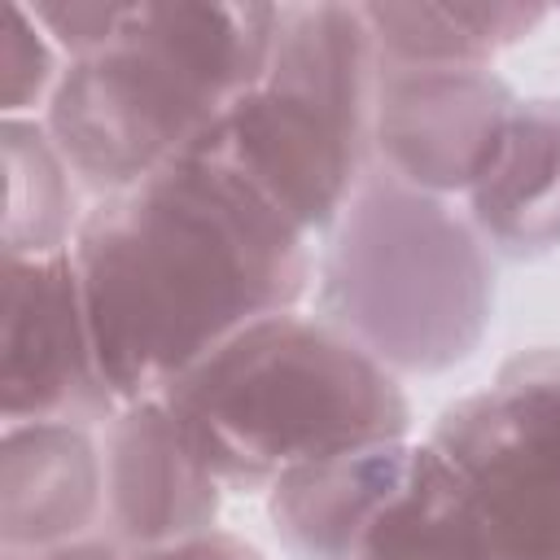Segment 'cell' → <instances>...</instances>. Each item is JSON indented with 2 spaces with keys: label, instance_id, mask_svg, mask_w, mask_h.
Returning a JSON list of instances; mask_svg holds the SVG:
<instances>
[{
  "label": "cell",
  "instance_id": "cell-2",
  "mask_svg": "<svg viewBox=\"0 0 560 560\" xmlns=\"http://www.w3.org/2000/svg\"><path fill=\"white\" fill-rule=\"evenodd\" d=\"M276 4H127L118 35L61 70L44 127L96 197L188 158L262 83Z\"/></svg>",
  "mask_w": 560,
  "mask_h": 560
},
{
  "label": "cell",
  "instance_id": "cell-18",
  "mask_svg": "<svg viewBox=\"0 0 560 560\" xmlns=\"http://www.w3.org/2000/svg\"><path fill=\"white\" fill-rule=\"evenodd\" d=\"M122 560H262V551L228 529H210L197 538H179V542H162V547H144V551H127Z\"/></svg>",
  "mask_w": 560,
  "mask_h": 560
},
{
  "label": "cell",
  "instance_id": "cell-8",
  "mask_svg": "<svg viewBox=\"0 0 560 560\" xmlns=\"http://www.w3.org/2000/svg\"><path fill=\"white\" fill-rule=\"evenodd\" d=\"M512 109L516 96L490 66L381 61L372 149L394 179L433 197H468L490 171Z\"/></svg>",
  "mask_w": 560,
  "mask_h": 560
},
{
  "label": "cell",
  "instance_id": "cell-6",
  "mask_svg": "<svg viewBox=\"0 0 560 560\" xmlns=\"http://www.w3.org/2000/svg\"><path fill=\"white\" fill-rule=\"evenodd\" d=\"M429 446L503 560H560V350H525L442 411Z\"/></svg>",
  "mask_w": 560,
  "mask_h": 560
},
{
  "label": "cell",
  "instance_id": "cell-13",
  "mask_svg": "<svg viewBox=\"0 0 560 560\" xmlns=\"http://www.w3.org/2000/svg\"><path fill=\"white\" fill-rule=\"evenodd\" d=\"M376 57L385 66H490L503 48L521 44L542 18V4H363Z\"/></svg>",
  "mask_w": 560,
  "mask_h": 560
},
{
  "label": "cell",
  "instance_id": "cell-10",
  "mask_svg": "<svg viewBox=\"0 0 560 560\" xmlns=\"http://www.w3.org/2000/svg\"><path fill=\"white\" fill-rule=\"evenodd\" d=\"M105 512V455L88 424L22 420L0 438V547L48 551L88 538Z\"/></svg>",
  "mask_w": 560,
  "mask_h": 560
},
{
  "label": "cell",
  "instance_id": "cell-17",
  "mask_svg": "<svg viewBox=\"0 0 560 560\" xmlns=\"http://www.w3.org/2000/svg\"><path fill=\"white\" fill-rule=\"evenodd\" d=\"M31 13L44 26V35L57 44V52L79 61V57L101 52L118 35L127 4H118V0H35Z\"/></svg>",
  "mask_w": 560,
  "mask_h": 560
},
{
  "label": "cell",
  "instance_id": "cell-4",
  "mask_svg": "<svg viewBox=\"0 0 560 560\" xmlns=\"http://www.w3.org/2000/svg\"><path fill=\"white\" fill-rule=\"evenodd\" d=\"M315 302L394 376H433L481 346L494 267L468 214L376 166L328 228Z\"/></svg>",
  "mask_w": 560,
  "mask_h": 560
},
{
  "label": "cell",
  "instance_id": "cell-14",
  "mask_svg": "<svg viewBox=\"0 0 560 560\" xmlns=\"http://www.w3.org/2000/svg\"><path fill=\"white\" fill-rule=\"evenodd\" d=\"M350 560H503L446 459L420 442L407 486L372 521Z\"/></svg>",
  "mask_w": 560,
  "mask_h": 560
},
{
  "label": "cell",
  "instance_id": "cell-12",
  "mask_svg": "<svg viewBox=\"0 0 560 560\" xmlns=\"http://www.w3.org/2000/svg\"><path fill=\"white\" fill-rule=\"evenodd\" d=\"M468 219L508 254L560 245V96L516 101L490 171L468 192Z\"/></svg>",
  "mask_w": 560,
  "mask_h": 560
},
{
  "label": "cell",
  "instance_id": "cell-9",
  "mask_svg": "<svg viewBox=\"0 0 560 560\" xmlns=\"http://www.w3.org/2000/svg\"><path fill=\"white\" fill-rule=\"evenodd\" d=\"M105 521L118 551H144L219 529L223 481L162 394L105 420Z\"/></svg>",
  "mask_w": 560,
  "mask_h": 560
},
{
  "label": "cell",
  "instance_id": "cell-1",
  "mask_svg": "<svg viewBox=\"0 0 560 560\" xmlns=\"http://www.w3.org/2000/svg\"><path fill=\"white\" fill-rule=\"evenodd\" d=\"M70 258L118 407L166 394L241 328L298 311L315 271L306 232L197 153L96 197Z\"/></svg>",
  "mask_w": 560,
  "mask_h": 560
},
{
  "label": "cell",
  "instance_id": "cell-5",
  "mask_svg": "<svg viewBox=\"0 0 560 560\" xmlns=\"http://www.w3.org/2000/svg\"><path fill=\"white\" fill-rule=\"evenodd\" d=\"M381 57L363 4H276L267 74L192 149L241 175L306 236L354 197Z\"/></svg>",
  "mask_w": 560,
  "mask_h": 560
},
{
  "label": "cell",
  "instance_id": "cell-19",
  "mask_svg": "<svg viewBox=\"0 0 560 560\" xmlns=\"http://www.w3.org/2000/svg\"><path fill=\"white\" fill-rule=\"evenodd\" d=\"M127 551H118L109 538H79L66 547H48V551H13L4 560H122Z\"/></svg>",
  "mask_w": 560,
  "mask_h": 560
},
{
  "label": "cell",
  "instance_id": "cell-7",
  "mask_svg": "<svg viewBox=\"0 0 560 560\" xmlns=\"http://www.w3.org/2000/svg\"><path fill=\"white\" fill-rule=\"evenodd\" d=\"M118 411L101 376L88 306L70 249L44 258H4L0 311V416L101 424Z\"/></svg>",
  "mask_w": 560,
  "mask_h": 560
},
{
  "label": "cell",
  "instance_id": "cell-11",
  "mask_svg": "<svg viewBox=\"0 0 560 560\" xmlns=\"http://www.w3.org/2000/svg\"><path fill=\"white\" fill-rule=\"evenodd\" d=\"M416 464L411 442L368 446L302 464L267 486L276 538L298 560H350L372 521L407 486Z\"/></svg>",
  "mask_w": 560,
  "mask_h": 560
},
{
  "label": "cell",
  "instance_id": "cell-16",
  "mask_svg": "<svg viewBox=\"0 0 560 560\" xmlns=\"http://www.w3.org/2000/svg\"><path fill=\"white\" fill-rule=\"evenodd\" d=\"M57 44L35 22L31 4L0 9V109L4 118H31V109L57 88Z\"/></svg>",
  "mask_w": 560,
  "mask_h": 560
},
{
  "label": "cell",
  "instance_id": "cell-3",
  "mask_svg": "<svg viewBox=\"0 0 560 560\" xmlns=\"http://www.w3.org/2000/svg\"><path fill=\"white\" fill-rule=\"evenodd\" d=\"M201 459L228 490H267L284 472L411 433L398 376L319 315H267L166 394Z\"/></svg>",
  "mask_w": 560,
  "mask_h": 560
},
{
  "label": "cell",
  "instance_id": "cell-15",
  "mask_svg": "<svg viewBox=\"0 0 560 560\" xmlns=\"http://www.w3.org/2000/svg\"><path fill=\"white\" fill-rule=\"evenodd\" d=\"M4 258H44L74 245V171L52 144L44 118H4Z\"/></svg>",
  "mask_w": 560,
  "mask_h": 560
}]
</instances>
